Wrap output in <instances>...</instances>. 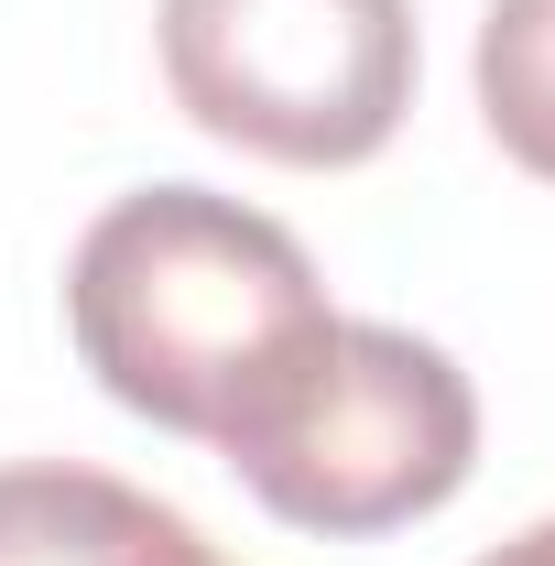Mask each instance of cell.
Listing matches in <instances>:
<instances>
[{
  "label": "cell",
  "mask_w": 555,
  "mask_h": 566,
  "mask_svg": "<svg viewBox=\"0 0 555 566\" xmlns=\"http://www.w3.org/2000/svg\"><path fill=\"white\" fill-rule=\"evenodd\" d=\"M480 566H555V523H523L512 545H490Z\"/></svg>",
  "instance_id": "obj_6"
},
{
  "label": "cell",
  "mask_w": 555,
  "mask_h": 566,
  "mask_svg": "<svg viewBox=\"0 0 555 566\" xmlns=\"http://www.w3.org/2000/svg\"><path fill=\"white\" fill-rule=\"evenodd\" d=\"M0 566H229V556L175 501L132 491L109 469L33 458V469H0Z\"/></svg>",
  "instance_id": "obj_4"
},
{
  "label": "cell",
  "mask_w": 555,
  "mask_h": 566,
  "mask_svg": "<svg viewBox=\"0 0 555 566\" xmlns=\"http://www.w3.org/2000/svg\"><path fill=\"white\" fill-rule=\"evenodd\" d=\"M218 458L294 534H392V523H425L469 491L480 392L415 327L327 316L262 381V403L218 436Z\"/></svg>",
  "instance_id": "obj_2"
},
{
  "label": "cell",
  "mask_w": 555,
  "mask_h": 566,
  "mask_svg": "<svg viewBox=\"0 0 555 566\" xmlns=\"http://www.w3.org/2000/svg\"><path fill=\"white\" fill-rule=\"evenodd\" d=\"M338 305L283 218L208 197V186H142L87 218L66 262V327L109 403L164 436H229L262 403L283 359Z\"/></svg>",
  "instance_id": "obj_1"
},
{
  "label": "cell",
  "mask_w": 555,
  "mask_h": 566,
  "mask_svg": "<svg viewBox=\"0 0 555 566\" xmlns=\"http://www.w3.org/2000/svg\"><path fill=\"white\" fill-rule=\"evenodd\" d=\"M480 120L523 175L555 186V0H490V22H480Z\"/></svg>",
  "instance_id": "obj_5"
},
{
  "label": "cell",
  "mask_w": 555,
  "mask_h": 566,
  "mask_svg": "<svg viewBox=\"0 0 555 566\" xmlns=\"http://www.w3.org/2000/svg\"><path fill=\"white\" fill-rule=\"evenodd\" d=\"M153 33L175 109L294 175L370 164L415 109V0H164Z\"/></svg>",
  "instance_id": "obj_3"
}]
</instances>
